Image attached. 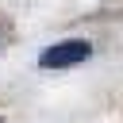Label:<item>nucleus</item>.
Instances as JSON below:
<instances>
[{
  "instance_id": "obj_1",
  "label": "nucleus",
  "mask_w": 123,
  "mask_h": 123,
  "mask_svg": "<svg viewBox=\"0 0 123 123\" xmlns=\"http://www.w3.org/2000/svg\"><path fill=\"white\" fill-rule=\"evenodd\" d=\"M85 58H92V42L69 38V42L46 46V50L38 54V65H42V69H65V65H77V62H85Z\"/></svg>"
}]
</instances>
